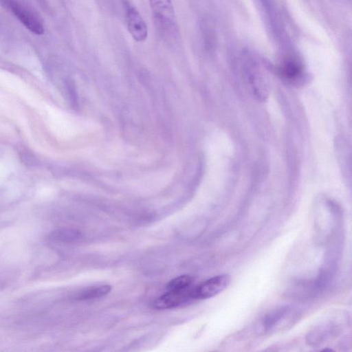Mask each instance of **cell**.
I'll use <instances>...</instances> for the list:
<instances>
[{"instance_id":"6da1fadb","label":"cell","mask_w":352,"mask_h":352,"mask_svg":"<svg viewBox=\"0 0 352 352\" xmlns=\"http://www.w3.org/2000/svg\"><path fill=\"white\" fill-rule=\"evenodd\" d=\"M155 24L161 36L173 41L178 35V27L171 0H148Z\"/></svg>"},{"instance_id":"7a4b0ae2","label":"cell","mask_w":352,"mask_h":352,"mask_svg":"<svg viewBox=\"0 0 352 352\" xmlns=\"http://www.w3.org/2000/svg\"><path fill=\"white\" fill-rule=\"evenodd\" d=\"M298 318V313L291 307L275 308L261 318L257 331L265 335L276 333L290 328Z\"/></svg>"},{"instance_id":"3957f363","label":"cell","mask_w":352,"mask_h":352,"mask_svg":"<svg viewBox=\"0 0 352 352\" xmlns=\"http://www.w3.org/2000/svg\"><path fill=\"white\" fill-rule=\"evenodd\" d=\"M1 3L17 18L30 32L43 34L44 27L38 14L25 3L21 0H1Z\"/></svg>"},{"instance_id":"277c9868","label":"cell","mask_w":352,"mask_h":352,"mask_svg":"<svg viewBox=\"0 0 352 352\" xmlns=\"http://www.w3.org/2000/svg\"><path fill=\"white\" fill-rule=\"evenodd\" d=\"M277 73L288 84H301L305 76V67L301 60L293 55H286L277 65Z\"/></svg>"},{"instance_id":"5b68a950","label":"cell","mask_w":352,"mask_h":352,"mask_svg":"<svg viewBox=\"0 0 352 352\" xmlns=\"http://www.w3.org/2000/svg\"><path fill=\"white\" fill-rule=\"evenodd\" d=\"M230 277L228 274H220L213 276L192 287L190 291L192 300H203L213 297L229 285Z\"/></svg>"},{"instance_id":"8992f818","label":"cell","mask_w":352,"mask_h":352,"mask_svg":"<svg viewBox=\"0 0 352 352\" xmlns=\"http://www.w3.org/2000/svg\"><path fill=\"white\" fill-rule=\"evenodd\" d=\"M124 18L129 32L138 42L145 41L148 36L147 25L135 7L129 0H122Z\"/></svg>"},{"instance_id":"52a82bcc","label":"cell","mask_w":352,"mask_h":352,"mask_svg":"<svg viewBox=\"0 0 352 352\" xmlns=\"http://www.w3.org/2000/svg\"><path fill=\"white\" fill-rule=\"evenodd\" d=\"M192 287L184 291H168L153 301V307L157 309L177 307L192 300L190 297Z\"/></svg>"},{"instance_id":"ba28073f","label":"cell","mask_w":352,"mask_h":352,"mask_svg":"<svg viewBox=\"0 0 352 352\" xmlns=\"http://www.w3.org/2000/svg\"><path fill=\"white\" fill-rule=\"evenodd\" d=\"M111 289V287L109 285L88 287L78 294L76 299L78 300H87L100 298L109 293Z\"/></svg>"},{"instance_id":"9c48e42d","label":"cell","mask_w":352,"mask_h":352,"mask_svg":"<svg viewBox=\"0 0 352 352\" xmlns=\"http://www.w3.org/2000/svg\"><path fill=\"white\" fill-rule=\"evenodd\" d=\"M193 279L188 275H182L172 279L166 286L167 291H184L192 287Z\"/></svg>"},{"instance_id":"30bf717a","label":"cell","mask_w":352,"mask_h":352,"mask_svg":"<svg viewBox=\"0 0 352 352\" xmlns=\"http://www.w3.org/2000/svg\"><path fill=\"white\" fill-rule=\"evenodd\" d=\"M78 236L77 232L71 230H58L54 232L51 237L56 241H70Z\"/></svg>"},{"instance_id":"8fae6325","label":"cell","mask_w":352,"mask_h":352,"mask_svg":"<svg viewBox=\"0 0 352 352\" xmlns=\"http://www.w3.org/2000/svg\"><path fill=\"white\" fill-rule=\"evenodd\" d=\"M325 350H327V349H323L322 351H325ZM328 350H329V351H331V349H328Z\"/></svg>"}]
</instances>
